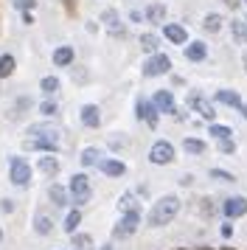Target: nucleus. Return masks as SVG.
Instances as JSON below:
<instances>
[{"label":"nucleus","mask_w":247,"mask_h":250,"mask_svg":"<svg viewBox=\"0 0 247 250\" xmlns=\"http://www.w3.org/2000/svg\"><path fill=\"white\" fill-rule=\"evenodd\" d=\"M28 149L40 152H56L59 149V129L54 126H31V141H25Z\"/></svg>","instance_id":"obj_1"},{"label":"nucleus","mask_w":247,"mask_h":250,"mask_svg":"<svg viewBox=\"0 0 247 250\" xmlns=\"http://www.w3.org/2000/svg\"><path fill=\"white\" fill-rule=\"evenodd\" d=\"M180 211V200L177 197H160L155 205H152V211H149V225H166L174 219V214Z\"/></svg>","instance_id":"obj_2"},{"label":"nucleus","mask_w":247,"mask_h":250,"mask_svg":"<svg viewBox=\"0 0 247 250\" xmlns=\"http://www.w3.org/2000/svg\"><path fill=\"white\" fill-rule=\"evenodd\" d=\"M138 225H141V214H138V208H135V211H124L121 222L115 225V236H118V239L132 236L135 230H138Z\"/></svg>","instance_id":"obj_3"},{"label":"nucleus","mask_w":247,"mask_h":250,"mask_svg":"<svg viewBox=\"0 0 247 250\" xmlns=\"http://www.w3.org/2000/svg\"><path fill=\"white\" fill-rule=\"evenodd\" d=\"M168 70H171V59H168L166 54H155V57L146 59L144 76H163V73H168Z\"/></svg>","instance_id":"obj_4"},{"label":"nucleus","mask_w":247,"mask_h":250,"mask_svg":"<svg viewBox=\"0 0 247 250\" xmlns=\"http://www.w3.org/2000/svg\"><path fill=\"white\" fill-rule=\"evenodd\" d=\"M70 197H73L76 205H84L90 200V180L84 174H73V180H70Z\"/></svg>","instance_id":"obj_5"},{"label":"nucleus","mask_w":247,"mask_h":250,"mask_svg":"<svg viewBox=\"0 0 247 250\" xmlns=\"http://www.w3.org/2000/svg\"><path fill=\"white\" fill-rule=\"evenodd\" d=\"M149 160L157 163V166H166V163L174 160V146L168 141H157L155 146H152V152H149Z\"/></svg>","instance_id":"obj_6"},{"label":"nucleus","mask_w":247,"mask_h":250,"mask_svg":"<svg viewBox=\"0 0 247 250\" xmlns=\"http://www.w3.org/2000/svg\"><path fill=\"white\" fill-rule=\"evenodd\" d=\"M31 180V166L22 158H11V183L14 186H28Z\"/></svg>","instance_id":"obj_7"},{"label":"nucleus","mask_w":247,"mask_h":250,"mask_svg":"<svg viewBox=\"0 0 247 250\" xmlns=\"http://www.w3.org/2000/svg\"><path fill=\"white\" fill-rule=\"evenodd\" d=\"M222 211L227 216H242V214H247V200L245 197H230V200H225Z\"/></svg>","instance_id":"obj_8"},{"label":"nucleus","mask_w":247,"mask_h":250,"mask_svg":"<svg viewBox=\"0 0 247 250\" xmlns=\"http://www.w3.org/2000/svg\"><path fill=\"white\" fill-rule=\"evenodd\" d=\"M188 104H191V107H194L200 115H205V118H213V107L205 102V96H202V93H188Z\"/></svg>","instance_id":"obj_9"},{"label":"nucleus","mask_w":247,"mask_h":250,"mask_svg":"<svg viewBox=\"0 0 247 250\" xmlns=\"http://www.w3.org/2000/svg\"><path fill=\"white\" fill-rule=\"evenodd\" d=\"M163 34H166L168 42H174V45H183V42H188V34H185V28L177 23H168L166 28H163Z\"/></svg>","instance_id":"obj_10"},{"label":"nucleus","mask_w":247,"mask_h":250,"mask_svg":"<svg viewBox=\"0 0 247 250\" xmlns=\"http://www.w3.org/2000/svg\"><path fill=\"white\" fill-rule=\"evenodd\" d=\"M152 102L157 104V110H160V113H171V115H174V96H171L168 90H157L155 96H152Z\"/></svg>","instance_id":"obj_11"},{"label":"nucleus","mask_w":247,"mask_h":250,"mask_svg":"<svg viewBox=\"0 0 247 250\" xmlns=\"http://www.w3.org/2000/svg\"><path fill=\"white\" fill-rule=\"evenodd\" d=\"M157 113H160V110H157L155 102H138V115L144 118L146 124L155 126V124H157Z\"/></svg>","instance_id":"obj_12"},{"label":"nucleus","mask_w":247,"mask_h":250,"mask_svg":"<svg viewBox=\"0 0 247 250\" xmlns=\"http://www.w3.org/2000/svg\"><path fill=\"white\" fill-rule=\"evenodd\" d=\"M99 169L107 174V177H121L124 171H126V166H124L121 160H99Z\"/></svg>","instance_id":"obj_13"},{"label":"nucleus","mask_w":247,"mask_h":250,"mask_svg":"<svg viewBox=\"0 0 247 250\" xmlns=\"http://www.w3.org/2000/svg\"><path fill=\"white\" fill-rule=\"evenodd\" d=\"M101 115H99V107L96 104H84L82 107V124L84 126H99Z\"/></svg>","instance_id":"obj_14"},{"label":"nucleus","mask_w":247,"mask_h":250,"mask_svg":"<svg viewBox=\"0 0 247 250\" xmlns=\"http://www.w3.org/2000/svg\"><path fill=\"white\" fill-rule=\"evenodd\" d=\"M70 62H73V48L62 45V48H56V51H54V65L65 68V65H70Z\"/></svg>","instance_id":"obj_15"},{"label":"nucleus","mask_w":247,"mask_h":250,"mask_svg":"<svg viewBox=\"0 0 247 250\" xmlns=\"http://www.w3.org/2000/svg\"><path fill=\"white\" fill-rule=\"evenodd\" d=\"M185 57H188L191 62H202V59L208 57V51H205V42H191V45L185 48Z\"/></svg>","instance_id":"obj_16"},{"label":"nucleus","mask_w":247,"mask_h":250,"mask_svg":"<svg viewBox=\"0 0 247 250\" xmlns=\"http://www.w3.org/2000/svg\"><path fill=\"white\" fill-rule=\"evenodd\" d=\"M51 200H54V205H67L70 203V194H67V188H62V186H51Z\"/></svg>","instance_id":"obj_17"},{"label":"nucleus","mask_w":247,"mask_h":250,"mask_svg":"<svg viewBox=\"0 0 247 250\" xmlns=\"http://www.w3.org/2000/svg\"><path fill=\"white\" fill-rule=\"evenodd\" d=\"M40 171L48 174V177H54L56 171H59V160L56 158H40Z\"/></svg>","instance_id":"obj_18"},{"label":"nucleus","mask_w":247,"mask_h":250,"mask_svg":"<svg viewBox=\"0 0 247 250\" xmlns=\"http://www.w3.org/2000/svg\"><path fill=\"white\" fill-rule=\"evenodd\" d=\"M216 102H219V104H230V107H239L242 99H239L233 90H219V93H216Z\"/></svg>","instance_id":"obj_19"},{"label":"nucleus","mask_w":247,"mask_h":250,"mask_svg":"<svg viewBox=\"0 0 247 250\" xmlns=\"http://www.w3.org/2000/svg\"><path fill=\"white\" fill-rule=\"evenodd\" d=\"M183 146H185L188 155H202V152H205V141H200V138H185Z\"/></svg>","instance_id":"obj_20"},{"label":"nucleus","mask_w":247,"mask_h":250,"mask_svg":"<svg viewBox=\"0 0 247 250\" xmlns=\"http://www.w3.org/2000/svg\"><path fill=\"white\" fill-rule=\"evenodd\" d=\"M11 73H14V57L11 54H3L0 57V79H6Z\"/></svg>","instance_id":"obj_21"},{"label":"nucleus","mask_w":247,"mask_h":250,"mask_svg":"<svg viewBox=\"0 0 247 250\" xmlns=\"http://www.w3.org/2000/svg\"><path fill=\"white\" fill-rule=\"evenodd\" d=\"M146 17H149L152 23H163V17H166V9H163L160 3H155V6H149V9H146Z\"/></svg>","instance_id":"obj_22"},{"label":"nucleus","mask_w":247,"mask_h":250,"mask_svg":"<svg viewBox=\"0 0 247 250\" xmlns=\"http://www.w3.org/2000/svg\"><path fill=\"white\" fill-rule=\"evenodd\" d=\"M40 87H42L45 96H54V93L59 90V79H56V76H45V79L40 82Z\"/></svg>","instance_id":"obj_23"},{"label":"nucleus","mask_w":247,"mask_h":250,"mask_svg":"<svg viewBox=\"0 0 247 250\" xmlns=\"http://www.w3.org/2000/svg\"><path fill=\"white\" fill-rule=\"evenodd\" d=\"M99 155H101L99 149L87 146V149H84V152H82V166H93V163H99V160H101Z\"/></svg>","instance_id":"obj_24"},{"label":"nucleus","mask_w":247,"mask_h":250,"mask_svg":"<svg viewBox=\"0 0 247 250\" xmlns=\"http://www.w3.org/2000/svg\"><path fill=\"white\" fill-rule=\"evenodd\" d=\"M34 228H37V233H42V236L45 233H51V228H54L51 225V216L48 214H37V225Z\"/></svg>","instance_id":"obj_25"},{"label":"nucleus","mask_w":247,"mask_h":250,"mask_svg":"<svg viewBox=\"0 0 247 250\" xmlns=\"http://www.w3.org/2000/svg\"><path fill=\"white\" fill-rule=\"evenodd\" d=\"M157 45H160V40H157L155 34H144V37H141V48H144V51H149V54H155Z\"/></svg>","instance_id":"obj_26"},{"label":"nucleus","mask_w":247,"mask_h":250,"mask_svg":"<svg viewBox=\"0 0 247 250\" xmlns=\"http://www.w3.org/2000/svg\"><path fill=\"white\" fill-rule=\"evenodd\" d=\"M101 20H104V23L110 25V31H115V34L121 31V25H118V14L112 12V9H110V12H104V14H101Z\"/></svg>","instance_id":"obj_27"},{"label":"nucleus","mask_w":247,"mask_h":250,"mask_svg":"<svg viewBox=\"0 0 247 250\" xmlns=\"http://www.w3.org/2000/svg\"><path fill=\"white\" fill-rule=\"evenodd\" d=\"M230 132H233V129H230L227 124H213V126H211V135L216 138V141H222V138H230Z\"/></svg>","instance_id":"obj_28"},{"label":"nucleus","mask_w":247,"mask_h":250,"mask_svg":"<svg viewBox=\"0 0 247 250\" xmlns=\"http://www.w3.org/2000/svg\"><path fill=\"white\" fill-rule=\"evenodd\" d=\"M202 25H205V31H219V28H222V17H219V14H208Z\"/></svg>","instance_id":"obj_29"},{"label":"nucleus","mask_w":247,"mask_h":250,"mask_svg":"<svg viewBox=\"0 0 247 250\" xmlns=\"http://www.w3.org/2000/svg\"><path fill=\"white\" fill-rule=\"evenodd\" d=\"M79 222H82V214H79V211H70L67 219H65V230H67V233H73V230L79 228Z\"/></svg>","instance_id":"obj_30"},{"label":"nucleus","mask_w":247,"mask_h":250,"mask_svg":"<svg viewBox=\"0 0 247 250\" xmlns=\"http://www.w3.org/2000/svg\"><path fill=\"white\" fill-rule=\"evenodd\" d=\"M233 37H236V42H239V45L247 42V28L242 23H233Z\"/></svg>","instance_id":"obj_31"},{"label":"nucleus","mask_w":247,"mask_h":250,"mask_svg":"<svg viewBox=\"0 0 247 250\" xmlns=\"http://www.w3.org/2000/svg\"><path fill=\"white\" fill-rule=\"evenodd\" d=\"M118 208H121V211H135V197L132 194H124L121 203H118Z\"/></svg>","instance_id":"obj_32"},{"label":"nucleus","mask_w":247,"mask_h":250,"mask_svg":"<svg viewBox=\"0 0 247 250\" xmlns=\"http://www.w3.org/2000/svg\"><path fill=\"white\" fill-rule=\"evenodd\" d=\"M73 245H76L79 250H87L90 245H93V239L90 236H73Z\"/></svg>","instance_id":"obj_33"},{"label":"nucleus","mask_w":247,"mask_h":250,"mask_svg":"<svg viewBox=\"0 0 247 250\" xmlns=\"http://www.w3.org/2000/svg\"><path fill=\"white\" fill-rule=\"evenodd\" d=\"M17 9H22V12H31L34 6H37V0H11Z\"/></svg>","instance_id":"obj_34"},{"label":"nucleus","mask_w":247,"mask_h":250,"mask_svg":"<svg viewBox=\"0 0 247 250\" xmlns=\"http://www.w3.org/2000/svg\"><path fill=\"white\" fill-rule=\"evenodd\" d=\"M211 177H216V180H233V174L230 171H222V169H213Z\"/></svg>","instance_id":"obj_35"},{"label":"nucleus","mask_w":247,"mask_h":250,"mask_svg":"<svg viewBox=\"0 0 247 250\" xmlns=\"http://www.w3.org/2000/svg\"><path fill=\"white\" fill-rule=\"evenodd\" d=\"M40 113H42V115H56V104L54 102H45L42 107H40Z\"/></svg>","instance_id":"obj_36"},{"label":"nucleus","mask_w":247,"mask_h":250,"mask_svg":"<svg viewBox=\"0 0 247 250\" xmlns=\"http://www.w3.org/2000/svg\"><path fill=\"white\" fill-rule=\"evenodd\" d=\"M219 149H222V152H233V141H230V138H222V141H219Z\"/></svg>","instance_id":"obj_37"},{"label":"nucleus","mask_w":247,"mask_h":250,"mask_svg":"<svg viewBox=\"0 0 247 250\" xmlns=\"http://www.w3.org/2000/svg\"><path fill=\"white\" fill-rule=\"evenodd\" d=\"M239 113H242V115L247 118V104H239Z\"/></svg>","instance_id":"obj_38"},{"label":"nucleus","mask_w":247,"mask_h":250,"mask_svg":"<svg viewBox=\"0 0 247 250\" xmlns=\"http://www.w3.org/2000/svg\"><path fill=\"white\" fill-rule=\"evenodd\" d=\"M101 250H112V245H104V248H101Z\"/></svg>","instance_id":"obj_39"},{"label":"nucleus","mask_w":247,"mask_h":250,"mask_svg":"<svg viewBox=\"0 0 247 250\" xmlns=\"http://www.w3.org/2000/svg\"><path fill=\"white\" fill-rule=\"evenodd\" d=\"M245 68H247V51H245Z\"/></svg>","instance_id":"obj_40"},{"label":"nucleus","mask_w":247,"mask_h":250,"mask_svg":"<svg viewBox=\"0 0 247 250\" xmlns=\"http://www.w3.org/2000/svg\"><path fill=\"white\" fill-rule=\"evenodd\" d=\"M0 239H3V230H0Z\"/></svg>","instance_id":"obj_41"}]
</instances>
